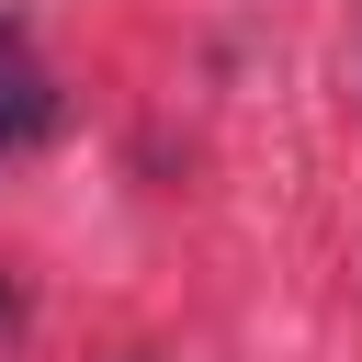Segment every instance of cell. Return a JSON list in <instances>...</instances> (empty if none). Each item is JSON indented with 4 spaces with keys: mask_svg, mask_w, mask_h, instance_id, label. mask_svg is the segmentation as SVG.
I'll list each match as a JSON object with an SVG mask.
<instances>
[{
    "mask_svg": "<svg viewBox=\"0 0 362 362\" xmlns=\"http://www.w3.org/2000/svg\"><path fill=\"white\" fill-rule=\"evenodd\" d=\"M45 124H57V90H45V68L23 57V34L0 23V170H11L23 147H45Z\"/></svg>",
    "mask_w": 362,
    "mask_h": 362,
    "instance_id": "6da1fadb",
    "label": "cell"
}]
</instances>
